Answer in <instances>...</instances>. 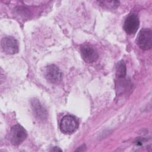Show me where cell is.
<instances>
[{"instance_id":"1","label":"cell","mask_w":152,"mask_h":152,"mask_svg":"<svg viewBox=\"0 0 152 152\" xmlns=\"http://www.w3.org/2000/svg\"><path fill=\"white\" fill-rule=\"evenodd\" d=\"M136 43L139 48L147 50L152 46V31L150 28H143L140 31L136 39Z\"/></svg>"},{"instance_id":"2","label":"cell","mask_w":152,"mask_h":152,"mask_svg":"<svg viewBox=\"0 0 152 152\" xmlns=\"http://www.w3.org/2000/svg\"><path fill=\"white\" fill-rule=\"evenodd\" d=\"M59 126L62 132L65 134H69L77 129L78 122L74 116L68 115L62 118Z\"/></svg>"},{"instance_id":"3","label":"cell","mask_w":152,"mask_h":152,"mask_svg":"<svg viewBox=\"0 0 152 152\" xmlns=\"http://www.w3.org/2000/svg\"><path fill=\"white\" fill-rule=\"evenodd\" d=\"M27 132L20 125L17 124L13 126L10 131V141L12 144L18 145L21 144L27 138Z\"/></svg>"},{"instance_id":"4","label":"cell","mask_w":152,"mask_h":152,"mask_svg":"<svg viewBox=\"0 0 152 152\" xmlns=\"http://www.w3.org/2000/svg\"><path fill=\"white\" fill-rule=\"evenodd\" d=\"M44 75L49 82L53 84L58 83L62 80V73L60 69L53 64L49 65L45 68Z\"/></svg>"},{"instance_id":"5","label":"cell","mask_w":152,"mask_h":152,"mask_svg":"<svg viewBox=\"0 0 152 152\" xmlns=\"http://www.w3.org/2000/svg\"><path fill=\"white\" fill-rule=\"evenodd\" d=\"M1 47L4 52L9 55L17 53L19 50L17 40L11 36L5 37L2 39Z\"/></svg>"},{"instance_id":"6","label":"cell","mask_w":152,"mask_h":152,"mask_svg":"<svg viewBox=\"0 0 152 152\" xmlns=\"http://www.w3.org/2000/svg\"><path fill=\"white\" fill-rule=\"evenodd\" d=\"M80 52L83 59L87 63H91L96 61L99 57L97 50L89 45H83L80 48Z\"/></svg>"},{"instance_id":"7","label":"cell","mask_w":152,"mask_h":152,"mask_svg":"<svg viewBox=\"0 0 152 152\" xmlns=\"http://www.w3.org/2000/svg\"><path fill=\"white\" fill-rule=\"evenodd\" d=\"M140 21L138 17L134 14H130L125 19L124 24V28L128 34H135L138 27Z\"/></svg>"},{"instance_id":"8","label":"cell","mask_w":152,"mask_h":152,"mask_svg":"<svg viewBox=\"0 0 152 152\" xmlns=\"http://www.w3.org/2000/svg\"><path fill=\"white\" fill-rule=\"evenodd\" d=\"M31 106L34 115L39 119H46L47 117V112L39 100L34 99L31 101Z\"/></svg>"},{"instance_id":"9","label":"cell","mask_w":152,"mask_h":152,"mask_svg":"<svg viewBox=\"0 0 152 152\" xmlns=\"http://www.w3.org/2000/svg\"><path fill=\"white\" fill-rule=\"evenodd\" d=\"M126 72V65L124 61H119L116 65V76L118 78V79L125 78Z\"/></svg>"},{"instance_id":"10","label":"cell","mask_w":152,"mask_h":152,"mask_svg":"<svg viewBox=\"0 0 152 152\" xmlns=\"http://www.w3.org/2000/svg\"><path fill=\"white\" fill-rule=\"evenodd\" d=\"M51 151H62V150L60 149L58 147H54L53 148H52Z\"/></svg>"}]
</instances>
